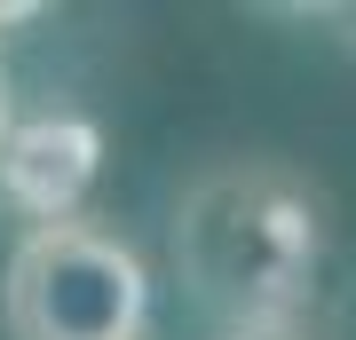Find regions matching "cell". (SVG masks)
Returning <instances> with one entry per match:
<instances>
[{"label":"cell","instance_id":"6da1fadb","mask_svg":"<svg viewBox=\"0 0 356 340\" xmlns=\"http://www.w3.org/2000/svg\"><path fill=\"white\" fill-rule=\"evenodd\" d=\"M175 269L229 332H301L341 309V206L293 159H222L175 206Z\"/></svg>","mask_w":356,"mask_h":340},{"label":"cell","instance_id":"7a4b0ae2","mask_svg":"<svg viewBox=\"0 0 356 340\" xmlns=\"http://www.w3.org/2000/svg\"><path fill=\"white\" fill-rule=\"evenodd\" d=\"M8 340H143L151 332V269L127 238L95 222L24 229L0 269Z\"/></svg>","mask_w":356,"mask_h":340},{"label":"cell","instance_id":"3957f363","mask_svg":"<svg viewBox=\"0 0 356 340\" xmlns=\"http://www.w3.org/2000/svg\"><path fill=\"white\" fill-rule=\"evenodd\" d=\"M103 175V127L88 111H16L0 135V206L24 214V229L79 222Z\"/></svg>","mask_w":356,"mask_h":340},{"label":"cell","instance_id":"277c9868","mask_svg":"<svg viewBox=\"0 0 356 340\" xmlns=\"http://www.w3.org/2000/svg\"><path fill=\"white\" fill-rule=\"evenodd\" d=\"M293 16H309V24H325L341 48L356 56V0H317V8H293Z\"/></svg>","mask_w":356,"mask_h":340},{"label":"cell","instance_id":"5b68a950","mask_svg":"<svg viewBox=\"0 0 356 340\" xmlns=\"http://www.w3.org/2000/svg\"><path fill=\"white\" fill-rule=\"evenodd\" d=\"M8 119H16V88H8V63H0V135H8Z\"/></svg>","mask_w":356,"mask_h":340},{"label":"cell","instance_id":"8992f818","mask_svg":"<svg viewBox=\"0 0 356 340\" xmlns=\"http://www.w3.org/2000/svg\"><path fill=\"white\" fill-rule=\"evenodd\" d=\"M229 340H301V332H229Z\"/></svg>","mask_w":356,"mask_h":340}]
</instances>
